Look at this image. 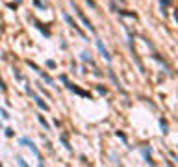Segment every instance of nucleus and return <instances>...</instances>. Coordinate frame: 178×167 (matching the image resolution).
<instances>
[{
  "instance_id": "obj_1",
  "label": "nucleus",
  "mask_w": 178,
  "mask_h": 167,
  "mask_svg": "<svg viewBox=\"0 0 178 167\" xmlns=\"http://www.w3.org/2000/svg\"><path fill=\"white\" fill-rule=\"evenodd\" d=\"M19 145H20V147H26V149H30V152H32V154H33V156L39 160V165H45V162H43V156H41V151L37 149V145H35V143H33V141H32L28 136H22V138L19 139Z\"/></svg>"
},
{
  "instance_id": "obj_2",
  "label": "nucleus",
  "mask_w": 178,
  "mask_h": 167,
  "mask_svg": "<svg viewBox=\"0 0 178 167\" xmlns=\"http://www.w3.org/2000/svg\"><path fill=\"white\" fill-rule=\"evenodd\" d=\"M71 4L74 6V11H76V15H78V19H80V20H82L84 24H85V28H87V30H89L91 33H97V28H95V26H93V22H91V20L87 19V17H85V13H84V11H82V9H80V7H78V6H76L74 2H71Z\"/></svg>"
},
{
  "instance_id": "obj_3",
  "label": "nucleus",
  "mask_w": 178,
  "mask_h": 167,
  "mask_svg": "<svg viewBox=\"0 0 178 167\" xmlns=\"http://www.w3.org/2000/svg\"><path fill=\"white\" fill-rule=\"evenodd\" d=\"M61 17H63V20H65V22L69 24V28H72V30H74V32H78V33H80V35H82L84 39H87V37H85V33H84V32L80 30V26H78V22H76V20L72 19V15H71L69 11H61Z\"/></svg>"
},
{
  "instance_id": "obj_4",
  "label": "nucleus",
  "mask_w": 178,
  "mask_h": 167,
  "mask_svg": "<svg viewBox=\"0 0 178 167\" xmlns=\"http://www.w3.org/2000/svg\"><path fill=\"white\" fill-rule=\"evenodd\" d=\"M63 86H65V87H67V89H69L71 93H76V95H78V97H82V99H89V100L93 99L89 91H85V89H82V87H78V86H74V84H71L69 80H67V82H65Z\"/></svg>"
},
{
  "instance_id": "obj_5",
  "label": "nucleus",
  "mask_w": 178,
  "mask_h": 167,
  "mask_svg": "<svg viewBox=\"0 0 178 167\" xmlns=\"http://www.w3.org/2000/svg\"><path fill=\"white\" fill-rule=\"evenodd\" d=\"M95 45H97V50L100 52V56H102L108 63H111V61H113V56H111V52L108 50V46H106L100 39H95Z\"/></svg>"
},
{
  "instance_id": "obj_6",
  "label": "nucleus",
  "mask_w": 178,
  "mask_h": 167,
  "mask_svg": "<svg viewBox=\"0 0 178 167\" xmlns=\"http://www.w3.org/2000/svg\"><path fill=\"white\" fill-rule=\"evenodd\" d=\"M32 22H33V26H35V28H37V30L46 37V39H48V37H52V32H50V28H48L46 24H43L41 20H35V19H32Z\"/></svg>"
},
{
  "instance_id": "obj_7",
  "label": "nucleus",
  "mask_w": 178,
  "mask_h": 167,
  "mask_svg": "<svg viewBox=\"0 0 178 167\" xmlns=\"http://www.w3.org/2000/svg\"><path fill=\"white\" fill-rule=\"evenodd\" d=\"M35 73H37V74L41 76V80H43V82H45L46 86H52L54 89H58V86H56V82H54V78H52V76H50L48 73H45V71H41V69H37Z\"/></svg>"
},
{
  "instance_id": "obj_8",
  "label": "nucleus",
  "mask_w": 178,
  "mask_h": 167,
  "mask_svg": "<svg viewBox=\"0 0 178 167\" xmlns=\"http://www.w3.org/2000/svg\"><path fill=\"white\" fill-rule=\"evenodd\" d=\"M139 152H141V156H143V160H145V164L154 165V162H152V147H141V149H139Z\"/></svg>"
},
{
  "instance_id": "obj_9",
  "label": "nucleus",
  "mask_w": 178,
  "mask_h": 167,
  "mask_svg": "<svg viewBox=\"0 0 178 167\" xmlns=\"http://www.w3.org/2000/svg\"><path fill=\"white\" fill-rule=\"evenodd\" d=\"M111 9L115 11V13H119L121 17H128V19H137V13L136 11H128V9H119L115 4H111Z\"/></svg>"
},
{
  "instance_id": "obj_10",
  "label": "nucleus",
  "mask_w": 178,
  "mask_h": 167,
  "mask_svg": "<svg viewBox=\"0 0 178 167\" xmlns=\"http://www.w3.org/2000/svg\"><path fill=\"white\" fill-rule=\"evenodd\" d=\"M108 74H110V78H111V82H113V86H115V87H117V89H119V91H121L123 95H126V91H124V89L121 87V84H119V78H117V74H115V71H113L111 67L108 69Z\"/></svg>"
},
{
  "instance_id": "obj_11",
  "label": "nucleus",
  "mask_w": 178,
  "mask_h": 167,
  "mask_svg": "<svg viewBox=\"0 0 178 167\" xmlns=\"http://www.w3.org/2000/svg\"><path fill=\"white\" fill-rule=\"evenodd\" d=\"M152 59H156V61H158V63H160V65H162V67H163V69H165L169 74H173V69H171V65H169V63H167L163 58H160V54H152Z\"/></svg>"
},
{
  "instance_id": "obj_12",
  "label": "nucleus",
  "mask_w": 178,
  "mask_h": 167,
  "mask_svg": "<svg viewBox=\"0 0 178 167\" xmlns=\"http://www.w3.org/2000/svg\"><path fill=\"white\" fill-rule=\"evenodd\" d=\"M80 59L95 67V59H93V56H91V52H87V50H82V52H80Z\"/></svg>"
},
{
  "instance_id": "obj_13",
  "label": "nucleus",
  "mask_w": 178,
  "mask_h": 167,
  "mask_svg": "<svg viewBox=\"0 0 178 167\" xmlns=\"http://www.w3.org/2000/svg\"><path fill=\"white\" fill-rule=\"evenodd\" d=\"M33 100H35V104H37V108H39L41 112H48V110H50V106H48V104L39 97V95H35V97H33Z\"/></svg>"
},
{
  "instance_id": "obj_14",
  "label": "nucleus",
  "mask_w": 178,
  "mask_h": 167,
  "mask_svg": "<svg viewBox=\"0 0 178 167\" xmlns=\"http://www.w3.org/2000/svg\"><path fill=\"white\" fill-rule=\"evenodd\" d=\"M59 141H61V145H63L69 152H72V147H71V143H69V136H67L65 132H61V134H59Z\"/></svg>"
},
{
  "instance_id": "obj_15",
  "label": "nucleus",
  "mask_w": 178,
  "mask_h": 167,
  "mask_svg": "<svg viewBox=\"0 0 178 167\" xmlns=\"http://www.w3.org/2000/svg\"><path fill=\"white\" fill-rule=\"evenodd\" d=\"M160 128H162V134L167 136L169 134V121L165 117H160Z\"/></svg>"
},
{
  "instance_id": "obj_16",
  "label": "nucleus",
  "mask_w": 178,
  "mask_h": 167,
  "mask_svg": "<svg viewBox=\"0 0 178 167\" xmlns=\"http://www.w3.org/2000/svg\"><path fill=\"white\" fill-rule=\"evenodd\" d=\"M37 121H39V125H41V126H43V128H45L46 132L50 130V123H48V121L45 119V115H41V113H39V115H37Z\"/></svg>"
},
{
  "instance_id": "obj_17",
  "label": "nucleus",
  "mask_w": 178,
  "mask_h": 167,
  "mask_svg": "<svg viewBox=\"0 0 178 167\" xmlns=\"http://www.w3.org/2000/svg\"><path fill=\"white\" fill-rule=\"evenodd\" d=\"M115 136H117V138H119V139H121L124 145H126V149H132V147L128 145V138H126V134H124V132H121V130H115Z\"/></svg>"
},
{
  "instance_id": "obj_18",
  "label": "nucleus",
  "mask_w": 178,
  "mask_h": 167,
  "mask_svg": "<svg viewBox=\"0 0 178 167\" xmlns=\"http://www.w3.org/2000/svg\"><path fill=\"white\" fill-rule=\"evenodd\" d=\"M158 2H160V6H162V13H163V15H167V11H165V9H167L169 6H173V0H158Z\"/></svg>"
},
{
  "instance_id": "obj_19",
  "label": "nucleus",
  "mask_w": 178,
  "mask_h": 167,
  "mask_svg": "<svg viewBox=\"0 0 178 167\" xmlns=\"http://www.w3.org/2000/svg\"><path fill=\"white\" fill-rule=\"evenodd\" d=\"M95 89L98 91V95H108V87H104V86H100V84L95 86Z\"/></svg>"
},
{
  "instance_id": "obj_20",
  "label": "nucleus",
  "mask_w": 178,
  "mask_h": 167,
  "mask_svg": "<svg viewBox=\"0 0 178 167\" xmlns=\"http://www.w3.org/2000/svg\"><path fill=\"white\" fill-rule=\"evenodd\" d=\"M24 91H26V95H30V97H32V99H33V97H35V95H37V93H35V91H33V89H32V87H30V84H26V86H24Z\"/></svg>"
},
{
  "instance_id": "obj_21",
  "label": "nucleus",
  "mask_w": 178,
  "mask_h": 167,
  "mask_svg": "<svg viewBox=\"0 0 178 167\" xmlns=\"http://www.w3.org/2000/svg\"><path fill=\"white\" fill-rule=\"evenodd\" d=\"M0 117H2V119H6V121H7V119H9V117H11V115H9V112H7V110H6V108H2V106H0Z\"/></svg>"
},
{
  "instance_id": "obj_22",
  "label": "nucleus",
  "mask_w": 178,
  "mask_h": 167,
  "mask_svg": "<svg viewBox=\"0 0 178 167\" xmlns=\"http://www.w3.org/2000/svg\"><path fill=\"white\" fill-rule=\"evenodd\" d=\"M33 6H35V7H39V9H43V11L46 9V4H45L43 0H33Z\"/></svg>"
},
{
  "instance_id": "obj_23",
  "label": "nucleus",
  "mask_w": 178,
  "mask_h": 167,
  "mask_svg": "<svg viewBox=\"0 0 178 167\" xmlns=\"http://www.w3.org/2000/svg\"><path fill=\"white\" fill-rule=\"evenodd\" d=\"M13 74H15V78H17L19 82H22V80H24V76H22V73H20L19 69H13Z\"/></svg>"
},
{
  "instance_id": "obj_24",
  "label": "nucleus",
  "mask_w": 178,
  "mask_h": 167,
  "mask_svg": "<svg viewBox=\"0 0 178 167\" xmlns=\"http://www.w3.org/2000/svg\"><path fill=\"white\" fill-rule=\"evenodd\" d=\"M4 134H6V138H13V136H15V130L7 126V128H4Z\"/></svg>"
},
{
  "instance_id": "obj_25",
  "label": "nucleus",
  "mask_w": 178,
  "mask_h": 167,
  "mask_svg": "<svg viewBox=\"0 0 178 167\" xmlns=\"http://www.w3.org/2000/svg\"><path fill=\"white\" fill-rule=\"evenodd\" d=\"M35 86H37V89H39V91H41V93H43V95H46V97H48V99H50V93H48V91H46V89H45V87H43V84H35Z\"/></svg>"
},
{
  "instance_id": "obj_26",
  "label": "nucleus",
  "mask_w": 178,
  "mask_h": 167,
  "mask_svg": "<svg viewBox=\"0 0 178 167\" xmlns=\"http://www.w3.org/2000/svg\"><path fill=\"white\" fill-rule=\"evenodd\" d=\"M15 162H17L19 165H22V167H28V164H26V160H24V158H20V156H17V158H15Z\"/></svg>"
},
{
  "instance_id": "obj_27",
  "label": "nucleus",
  "mask_w": 178,
  "mask_h": 167,
  "mask_svg": "<svg viewBox=\"0 0 178 167\" xmlns=\"http://www.w3.org/2000/svg\"><path fill=\"white\" fill-rule=\"evenodd\" d=\"M0 91H2V93H7V86H6V82L2 80V76H0Z\"/></svg>"
},
{
  "instance_id": "obj_28",
  "label": "nucleus",
  "mask_w": 178,
  "mask_h": 167,
  "mask_svg": "<svg viewBox=\"0 0 178 167\" xmlns=\"http://www.w3.org/2000/svg\"><path fill=\"white\" fill-rule=\"evenodd\" d=\"M46 67H48V69H56L58 65H56V61H54V59H46Z\"/></svg>"
},
{
  "instance_id": "obj_29",
  "label": "nucleus",
  "mask_w": 178,
  "mask_h": 167,
  "mask_svg": "<svg viewBox=\"0 0 178 167\" xmlns=\"http://www.w3.org/2000/svg\"><path fill=\"white\" fill-rule=\"evenodd\" d=\"M67 80H69V78H67V74H59V82H63V84H65Z\"/></svg>"
},
{
  "instance_id": "obj_30",
  "label": "nucleus",
  "mask_w": 178,
  "mask_h": 167,
  "mask_svg": "<svg viewBox=\"0 0 178 167\" xmlns=\"http://www.w3.org/2000/svg\"><path fill=\"white\" fill-rule=\"evenodd\" d=\"M54 126H58V128L61 126V123H59V119H54Z\"/></svg>"
},
{
  "instance_id": "obj_31",
  "label": "nucleus",
  "mask_w": 178,
  "mask_h": 167,
  "mask_svg": "<svg viewBox=\"0 0 178 167\" xmlns=\"http://www.w3.org/2000/svg\"><path fill=\"white\" fill-rule=\"evenodd\" d=\"M20 2H22V0H15V4H20Z\"/></svg>"
},
{
  "instance_id": "obj_32",
  "label": "nucleus",
  "mask_w": 178,
  "mask_h": 167,
  "mask_svg": "<svg viewBox=\"0 0 178 167\" xmlns=\"http://www.w3.org/2000/svg\"><path fill=\"white\" fill-rule=\"evenodd\" d=\"M0 130H4V126H2V123H0Z\"/></svg>"
}]
</instances>
